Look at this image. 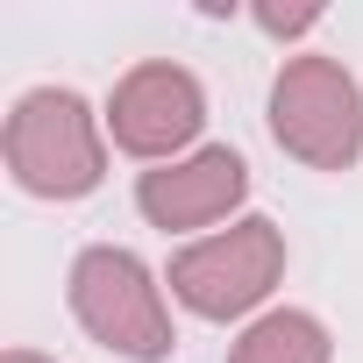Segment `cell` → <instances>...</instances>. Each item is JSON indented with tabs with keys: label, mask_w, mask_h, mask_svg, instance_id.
Wrapping results in <instances>:
<instances>
[{
	"label": "cell",
	"mask_w": 363,
	"mask_h": 363,
	"mask_svg": "<svg viewBox=\"0 0 363 363\" xmlns=\"http://www.w3.org/2000/svg\"><path fill=\"white\" fill-rule=\"evenodd\" d=\"M72 313L114 356H135V363L171 356V313H164V292H157V278H150V264L135 250H114V242L79 250V264H72Z\"/></svg>",
	"instance_id": "obj_2"
},
{
	"label": "cell",
	"mask_w": 363,
	"mask_h": 363,
	"mask_svg": "<svg viewBox=\"0 0 363 363\" xmlns=\"http://www.w3.org/2000/svg\"><path fill=\"white\" fill-rule=\"evenodd\" d=\"M107 128L128 157H157L171 164L200 128H207V93L186 65H135L114 100H107Z\"/></svg>",
	"instance_id": "obj_5"
},
{
	"label": "cell",
	"mask_w": 363,
	"mask_h": 363,
	"mask_svg": "<svg viewBox=\"0 0 363 363\" xmlns=\"http://www.w3.org/2000/svg\"><path fill=\"white\" fill-rule=\"evenodd\" d=\"M0 363H50V356H36V349H8Z\"/></svg>",
	"instance_id": "obj_9"
},
{
	"label": "cell",
	"mask_w": 363,
	"mask_h": 363,
	"mask_svg": "<svg viewBox=\"0 0 363 363\" xmlns=\"http://www.w3.org/2000/svg\"><path fill=\"white\" fill-rule=\"evenodd\" d=\"M278 271H285V235H278V221L250 214V221H235V228H221L193 250H178L171 257V292L200 320H235L278 285Z\"/></svg>",
	"instance_id": "obj_4"
},
{
	"label": "cell",
	"mask_w": 363,
	"mask_h": 363,
	"mask_svg": "<svg viewBox=\"0 0 363 363\" xmlns=\"http://www.w3.org/2000/svg\"><path fill=\"white\" fill-rule=\"evenodd\" d=\"M250 193V164L235 150H193L178 164H157L135 178V207L157 221V228H207L221 221L235 200Z\"/></svg>",
	"instance_id": "obj_6"
},
{
	"label": "cell",
	"mask_w": 363,
	"mask_h": 363,
	"mask_svg": "<svg viewBox=\"0 0 363 363\" xmlns=\"http://www.w3.org/2000/svg\"><path fill=\"white\" fill-rule=\"evenodd\" d=\"M228 363H335V342H328V328H320L313 313L278 306V313H264V320L228 349Z\"/></svg>",
	"instance_id": "obj_7"
},
{
	"label": "cell",
	"mask_w": 363,
	"mask_h": 363,
	"mask_svg": "<svg viewBox=\"0 0 363 363\" xmlns=\"http://www.w3.org/2000/svg\"><path fill=\"white\" fill-rule=\"evenodd\" d=\"M313 22H320V8H257V29H271V36H299Z\"/></svg>",
	"instance_id": "obj_8"
},
{
	"label": "cell",
	"mask_w": 363,
	"mask_h": 363,
	"mask_svg": "<svg viewBox=\"0 0 363 363\" xmlns=\"http://www.w3.org/2000/svg\"><path fill=\"white\" fill-rule=\"evenodd\" d=\"M271 135L313 171H349L363 157V86L335 57H292L271 86Z\"/></svg>",
	"instance_id": "obj_3"
},
{
	"label": "cell",
	"mask_w": 363,
	"mask_h": 363,
	"mask_svg": "<svg viewBox=\"0 0 363 363\" xmlns=\"http://www.w3.org/2000/svg\"><path fill=\"white\" fill-rule=\"evenodd\" d=\"M8 171L15 186L36 200H86L107 178V150H100V121L79 93L65 86H36L15 100L8 114Z\"/></svg>",
	"instance_id": "obj_1"
}]
</instances>
